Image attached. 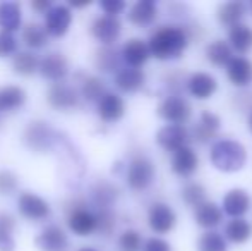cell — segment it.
<instances>
[{
    "instance_id": "7c38bea8",
    "label": "cell",
    "mask_w": 252,
    "mask_h": 251,
    "mask_svg": "<svg viewBox=\"0 0 252 251\" xmlns=\"http://www.w3.org/2000/svg\"><path fill=\"white\" fill-rule=\"evenodd\" d=\"M34 245L40 251H67L69 239L60 225H48L34 238Z\"/></svg>"
},
{
    "instance_id": "9a60e30c",
    "label": "cell",
    "mask_w": 252,
    "mask_h": 251,
    "mask_svg": "<svg viewBox=\"0 0 252 251\" xmlns=\"http://www.w3.org/2000/svg\"><path fill=\"white\" fill-rule=\"evenodd\" d=\"M69 229L77 236H90L98 231V217L84 207H77L69 215Z\"/></svg>"
},
{
    "instance_id": "d6986e66",
    "label": "cell",
    "mask_w": 252,
    "mask_h": 251,
    "mask_svg": "<svg viewBox=\"0 0 252 251\" xmlns=\"http://www.w3.org/2000/svg\"><path fill=\"white\" fill-rule=\"evenodd\" d=\"M199 167V157L189 144L177 150L172 157V171L180 178H190Z\"/></svg>"
},
{
    "instance_id": "603a6c76",
    "label": "cell",
    "mask_w": 252,
    "mask_h": 251,
    "mask_svg": "<svg viewBox=\"0 0 252 251\" xmlns=\"http://www.w3.org/2000/svg\"><path fill=\"white\" fill-rule=\"evenodd\" d=\"M158 17V5L153 0H139L129 10V21L136 26H150Z\"/></svg>"
},
{
    "instance_id": "60d3db41",
    "label": "cell",
    "mask_w": 252,
    "mask_h": 251,
    "mask_svg": "<svg viewBox=\"0 0 252 251\" xmlns=\"http://www.w3.org/2000/svg\"><path fill=\"white\" fill-rule=\"evenodd\" d=\"M17 50V40L14 33L0 31V57H10Z\"/></svg>"
},
{
    "instance_id": "74e56055",
    "label": "cell",
    "mask_w": 252,
    "mask_h": 251,
    "mask_svg": "<svg viewBox=\"0 0 252 251\" xmlns=\"http://www.w3.org/2000/svg\"><path fill=\"white\" fill-rule=\"evenodd\" d=\"M143 238L134 229H127L120 234L119 238V248L120 251H143Z\"/></svg>"
},
{
    "instance_id": "cb8c5ba5",
    "label": "cell",
    "mask_w": 252,
    "mask_h": 251,
    "mask_svg": "<svg viewBox=\"0 0 252 251\" xmlns=\"http://www.w3.org/2000/svg\"><path fill=\"white\" fill-rule=\"evenodd\" d=\"M247 14V5L240 0H230V2H225L218 7V12H216V17H218L220 24L226 28H233L235 24H240L244 19V16Z\"/></svg>"
},
{
    "instance_id": "5bb4252c",
    "label": "cell",
    "mask_w": 252,
    "mask_h": 251,
    "mask_svg": "<svg viewBox=\"0 0 252 251\" xmlns=\"http://www.w3.org/2000/svg\"><path fill=\"white\" fill-rule=\"evenodd\" d=\"M251 196L246 189L242 188H235L230 189L228 193L223 196V212L226 215H230L232 218H244V215L251 210Z\"/></svg>"
},
{
    "instance_id": "ba28073f",
    "label": "cell",
    "mask_w": 252,
    "mask_h": 251,
    "mask_svg": "<svg viewBox=\"0 0 252 251\" xmlns=\"http://www.w3.org/2000/svg\"><path fill=\"white\" fill-rule=\"evenodd\" d=\"M189 140H190V134L187 131V127L180 124H166L159 127L158 133H156V143H158V146H161L165 151H172V153H175L180 148L187 146Z\"/></svg>"
},
{
    "instance_id": "3957f363",
    "label": "cell",
    "mask_w": 252,
    "mask_h": 251,
    "mask_svg": "<svg viewBox=\"0 0 252 251\" xmlns=\"http://www.w3.org/2000/svg\"><path fill=\"white\" fill-rule=\"evenodd\" d=\"M155 165L144 155H136L127 167V184L132 191H146L155 181Z\"/></svg>"
},
{
    "instance_id": "9c48e42d",
    "label": "cell",
    "mask_w": 252,
    "mask_h": 251,
    "mask_svg": "<svg viewBox=\"0 0 252 251\" xmlns=\"http://www.w3.org/2000/svg\"><path fill=\"white\" fill-rule=\"evenodd\" d=\"M70 24H72V10L69 5H53L47 14H45V30L53 38H60L67 35Z\"/></svg>"
},
{
    "instance_id": "4dcf8cb0",
    "label": "cell",
    "mask_w": 252,
    "mask_h": 251,
    "mask_svg": "<svg viewBox=\"0 0 252 251\" xmlns=\"http://www.w3.org/2000/svg\"><path fill=\"white\" fill-rule=\"evenodd\" d=\"M40 62L33 52H19L12 59V69L19 76H33L40 71Z\"/></svg>"
},
{
    "instance_id": "d590c367",
    "label": "cell",
    "mask_w": 252,
    "mask_h": 251,
    "mask_svg": "<svg viewBox=\"0 0 252 251\" xmlns=\"http://www.w3.org/2000/svg\"><path fill=\"white\" fill-rule=\"evenodd\" d=\"M83 97L90 102H100L105 97L106 90H105V83L96 76H90L84 79L83 83V90H81Z\"/></svg>"
},
{
    "instance_id": "f1b7e54d",
    "label": "cell",
    "mask_w": 252,
    "mask_h": 251,
    "mask_svg": "<svg viewBox=\"0 0 252 251\" xmlns=\"http://www.w3.org/2000/svg\"><path fill=\"white\" fill-rule=\"evenodd\" d=\"M225 238L226 241L233 245H244L252 238V225L246 218H232L225 225Z\"/></svg>"
},
{
    "instance_id": "7402d4cb",
    "label": "cell",
    "mask_w": 252,
    "mask_h": 251,
    "mask_svg": "<svg viewBox=\"0 0 252 251\" xmlns=\"http://www.w3.org/2000/svg\"><path fill=\"white\" fill-rule=\"evenodd\" d=\"M146 83V74L136 67H122L115 74V86L124 93H136Z\"/></svg>"
},
{
    "instance_id": "30bf717a",
    "label": "cell",
    "mask_w": 252,
    "mask_h": 251,
    "mask_svg": "<svg viewBox=\"0 0 252 251\" xmlns=\"http://www.w3.org/2000/svg\"><path fill=\"white\" fill-rule=\"evenodd\" d=\"M91 33L103 47H112L122 33V23L117 17L100 16L91 24Z\"/></svg>"
},
{
    "instance_id": "836d02e7",
    "label": "cell",
    "mask_w": 252,
    "mask_h": 251,
    "mask_svg": "<svg viewBox=\"0 0 252 251\" xmlns=\"http://www.w3.org/2000/svg\"><path fill=\"white\" fill-rule=\"evenodd\" d=\"M197 251H228L226 238L218 231H206L197 239Z\"/></svg>"
},
{
    "instance_id": "2e32d148",
    "label": "cell",
    "mask_w": 252,
    "mask_h": 251,
    "mask_svg": "<svg viewBox=\"0 0 252 251\" xmlns=\"http://www.w3.org/2000/svg\"><path fill=\"white\" fill-rule=\"evenodd\" d=\"M126 114V102L120 95L106 91L105 97L98 102V115L103 122H119Z\"/></svg>"
},
{
    "instance_id": "ab89813d",
    "label": "cell",
    "mask_w": 252,
    "mask_h": 251,
    "mask_svg": "<svg viewBox=\"0 0 252 251\" xmlns=\"http://www.w3.org/2000/svg\"><path fill=\"white\" fill-rule=\"evenodd\" d=\"M19 186V179L12 171H0V194H12Z\"/></svg>"
},
{
    "instance_id": "5b68a950",
    "label": "cell",
    "mask_w": 252,
    "mask_h": 251,
    "mask_svg": "<svg viewBox=\"0 0 252 251\" xmlns=\"http://www.w3.org/2000/svg\"><path fill=\"white\" fill-rule=\"evenodd\" d=\"M177 224V214L168 203L156 201L148 210V225L156 234H168Z\"/></svg>"
},
{
    "instance_id": "ffe728a7",
    "label": "cell",
    "mask_w": 252,
    "mask_h": 251,
    "mask_svg": "<svg viewBox=\"0 0 252 251\" xmlns=\"http://www.w3.org/2000/svg\"><path fill=\"white\" fill-rule=\"evenodd\" d=\"M226 76L230 83L237 88H246L252 83V61L242 55H237L226 66Z\"/></svg>"
},
{
    "instance_id": "c3c4849f",
    "label": "cell",
    "mask_w": 252,
    "mask_h": 251,
    "mask_svg": "<svg viewBox=\"0 0 252 251\" xmlns=\"http://www.w3.org/2000/svg\"><path fill=\"white\" fill-rule=\"evenodd\" d=\"M249 7H251V10H252V0H251V3H249Z\"/></svg>"
},
{
    "instance_id": "1f68e13d",
    "label": "cell",
    "mask_w": 252,
    "mask_h": 251,
    "mask_svg": "<svg viewBox=\"0 0 252 251\" xmlns=\"http://www.w3.org/2000/svg\"><path fill=\"white\" fill-rule=\"evenodd\" d=\"M16 218L7 212H0V251H14L16 248Z\"/></svg>"
},
{
    "instance_id": "b9f144b4",
    "label": "cell",
    "mask_w": 252,
    "mask_h": 251,
    "mask_svg": "<svg viewBox=\"0 0 252 251\" xmlns=\"http://www.w3.org/2000/svg\"><path fill=\"white\" fill-rule=\"evenodd\" d=\"M199 126H202L204 129H208L209 133L216 134L221 126V119H220L218 114L211 110H202L201 112V117H199Z\"/></svg>"
},
{
    "instance_id": "ee69618b",
    "label": "cell",
    "mask_w": 252,
    "mask_h": 251,
    "mask_svg": "<svg viewBox=\"0 0 252 251\" xmlns=\"http://www.w3.org/2000/svg\"><path fill=\"white\" fill-rule=\"evenodd\" d=\"M143 251H172L168 241L161 238H150L143 246Z\"/></svg>"
},
{
    "instance_id": "e0dca14e",
    "label": "cell",
    "mask_w": 252,
    "mask_h": 251,
    "mask_svg": "<svg viewBox=\"0 0 252 251\" xmlns=\"http://www.w3.org/2000/svg\"><path fill=\"white\" fill-rule=\"evenodd\" d=\"M40 74L48 81L60 83L69 74V62L59 52H52L40 62Z\"/></svg>"
},
{
    "instance_id": "ac0fdd59",
    "label": "cell",
    "mask_w": 252,
    "mask_h": 251,
    "mask_svg": "<svg viewBox=\"0 0 252 251\" xmlns=\"http://www.w3.org/2000/svg\"><path fill=\"white\" fill-rule=\"evenodd\" d=\"M150 57V45H148V41L141 40V38H130L122 47V61L127 64V67L141 69Z\"/></svg>"
},
{
    "instance_id": "bcb514c9",
    "label": "cell",
    "mask_w": 252,
    "mask_h": 251,
    "mask_svg": "<svg viewBox=\"0 0 252 251\" xmlns=\"http://www.w3.org/2000/svg\"><path fill=\"white\" fill-rule=\"evenodd\" d=\"M77 251H98V250H94V248H91V246H83V248H79Z\"/></svg>"
},
{
    "instance_id": "7a4b0ae2",
    "label": "cell",
    "mask_w": 252,
    "mask_h": 251,
    "mask_svg": "<svg viewBox=\"0 0 252 251\" xmlns=\"http://www.w3.org/2000/svg\"><path fill=\"white\" fill-rule=\"evenodd\" d=\"M209 160L213 167L226 174L239 172L247 162V150L240 141L235 140H218L213 143L209 150Z\"/></svg>"
},
{
    "instance_id": "4316f807",
    "label": "cell",
    "mask_w": 252,
    "mask_h": 251,
    "mask_svg": "<svg viewBox=\"0 0 252 251\" xmlns=\"http://www.w3.org/2000/svg\"><path fill=\"white\" fill-rule=\"evenodd\" d=\"M26 102V91L21 86L10 84V86L0 88V114L12 112L21 108Z\"/></svg>"
},
{
    "instance_id": "83f0119b",
    "label": "cell",
    "mask_w": 252,
    "mask_h": 251,
    "mask_svg": "<svg viewBox=\"0 0 252 251\" xmlns=\"http://www.w3.org/2000/svg\"><path fill=\"white\" fill-rule=\"evenodd\" d=\"M233 57V48L225 40H215L206 47V59L216 67H226Z\"/></svg>"
},
{
    "instance_id": "8fae6325",
    "label": "cell",
    "mask_w": 252,
    "mask_h": 251,
    "mask_svg": "<svg viewBox=\"0 0 252 251\" xmlns=\"http://www.w3.org/2000/svg\"><path fill=\"white\" fill-rule=\"evenodd\" d=\"M187 91L190 93V97H194L196 100H208L218 90V81L215 76H211L209 72H192L186 81Z\"/></svg>"
},
{
    "instance_id": "f546056e",
    "label": "cell",
    "mask_w": 252,
    "mask_h": 251,
    "mask_svg": "<svg viewBox=\"0 0 252 251\" xmlns=\"http://www.w3.org/2000/svg\"><path fill=\"white\" fill-rule=\"evenodd\" d=\"M120 55L122 52H117L113 47H101L94 55V64L103 72H119L120 67Z\"/></svg>"
},
{
    "instance_id": "e575fe53",
    "label": "cell",
    "mask_w": 252,
    "mask_h": 251,
    "mask_svg": "<svg viewBox=\"0 0 252 251\" xmlns=\"http://www.w3.org/2000/svg\"><path fill=\"white\" fill-rule=\"evenodd\" d=\"M180 196H182V200L186 205L197 208L201 203L206 201V189L201 182H187V184L182 188Z\"/></svg>"
},
{
    "instance_id": "8992f818",
    "label": "cell",
    "mask_w": 252,
    "mask_h": 251,
    "mask_svg": "<svg viewBox=\"0 0 252 251\" xmlns=\"http://www.w3.org/2000/svg\"><path fill=\"white\" fill-rule=\"evenodd\" d=\"M47 102L57 110H72L79 105V93L69 83H52L47 91Z\"/></svg>"
},
{
    "instance_id": "7dc6e473",
    "label": "cell",
    "mask_w": 252,
    "mask_h": 251,
    "mask_svg": "<svg viewBox=\"0 0 252 251\" xmlns=\"http://www.w3.org/2000/svg\"><path fill=\"white\" fill-rule=\"evenodd\" d=\"M247 126H249V131L252 133V112L249 114V119H247Z\"/></svg>"
},
{
    "instance_id": "277c9868",
    "label": "cell",
    "mask_w": 252,
    "mask_h": 251,
    "mask_svg": "<svg viewBox=\"0 0 252 251\" xmlns=\"http://www.w3.org/2000/svg\"><path fill=\"white\" fill-rule=\"evenodd\" d=\"M158 115L166 121L168 124H180L184 126L190 119L192 108L190 104L179 93L168 95L166 98H163L158 105Z\"/></svg>"
},
{
    "instance_id": "f35d334b",
    "label": "cell",
    "mask_w": 252,
    "mask_h": 251,
    "mask_svg": "<svg viewBox=\"0 0 252 251\" xmlns=\"http://www.w3.org/2000/svg\"><path fill=\"white\" fill-rule=\"evenodd\" d=\"M98 217V231L103 232L105 236H110L115 229V215L110 208H100L96 212Z\"/></svg>"
},
{
    "instance_id": "d4e9b609",
    "label": "cell",
    "mask_w": 252,
    "mask_h": 251,
    "mask_svg": "<svg viewBox=\"0 0 252 251\" xmlns=\"http://www.w3.org/2000/svg\"><path fill=\"white\" fill-rule=\"evenodd\" d=\"M228 43L237 54H247L252 50V28L246 23L235 24L228 30Z\"/></svg>"
},
{
    "instance_id": "52a82bcc",
    "label": "cell",
    "mask_w": 252,
    "mask_h": 251,
    "mask_svg": "<svg viewBox=\"0 0 252 251\" xmlns=\"http://www.w3.org/2000/svg\"><path fill=\"white\" fill-rule=\"evenodd\" d=\"M17 210L28 220H45L50 217V205L38 194L24 191L17 198Z\"/></svg>"
},
{
    "instance_id": "44dd1931",
    "label": "cell",
    "mask_w": 252,
    "mask_h": 251,
    "mask_svg": "<svg viewBox=\"0 0 252 251\" xmlns=\"http://www.w3.org/2000/svg\"><path fill=\"white\" fill-rule=\"evenodd\" d=\"M194 220L199 227L206 231H213L218 227L223 220V208L218 207L215 201H208L201 203L197 208H194Z\"/></svg>"
},
{
    "instance_id": "484cf974",
    "label": "cell",
    "mask_w": 252,
    "mask_h": 251,
    "mask_svg": "<svg viewBox=\"0 0 252 251\" xmlns=\"http://www.w3.org/2000/svg\"><path fill=\"white\" fill-rule=\"evenodd\" d=\"M23 12L17 2H0V31L14 33L21 28Z\"/></svg>"
},
{
    "instance_id": "4fadbf2b",
    "label": "cell",
    "mask_w": 252,
    "mask_h": 251,
    "mask_svg": "<svg viewBox=\"0 0 252 251\" xmlns=\"http://www.w3.org/2000/svg\"><path fill=\"white\" fill-rule=\"evenodd\" d=\"M24 143L34 151H45L52 146L53 141V133L45 122L41 121H34L26 127L23 134Z\"/></svg>"
},
{
    "instance_id": "7bdbcfd3",
    "label": "cell",
    "mask_w": 252,
    "mask_h": 251,
    "mask_svg": "<svg viewBox=\"0 0 252 251\" xmlns=\"http://www.w3.org/2000/svg\"><path fill=\"white\" fill-rule=\"evenodd\" d=\"M127 3L124 0H101L100 2V7L101 10L105 12V16H112V17H117L124 9H126Z\"/></svg>"
},
{
    "instance_id": "8d00e7d4",
    "label": "cell",
    "mask_w": 252,
    "mask_h": 251,
    "mask_svg": "<svg viewBox=\"0 0 252 251\" xmlns=\"http://www.w3.org/2000/svg\"><path fill=\"white\" fill-rule=\"evenodd\" d=\"M93 198H94V203L100 208H110V205H112L117 198V189L113 188L112 184L101 182V184L93 188Z\"/></svg>"
},
{
    "instance_id": "d6a6232c",
    "label": "cell",
    "mask_w": 252,
    "mask_h": 251,
    "mask_svg": "<svg viewBox=\"0 0 252 251\" xmlns=\"http://www.w3.org/2000/svg\"><path fill=\"white\" fill-rule=\"evenodd\" d=\"M48 31L45 30L41 24L38 23H28L24 24V30H23V41L28 45L30 48H43L45 45L48 43Z\"/></svg>"
},
{
    "instance_id": "f6af8a7d",
    "label": "cell",
    "mask_w": 252,
    "mask_h": 251,
    "mask_svg": "<svg viewBox=\"0 0 252 251\" xmlns=\"http://www.w3.org/2000/svg\"><path fill=\"white\" fill-rule=\"evenodd\" d=\"M52 7H53L52 2H47V0H33V2H31V9L36 10V12H45V14H47Z\"/></svg>"
},
{
    "instance_id": "6da1fadb",
    "label": "cell",
    "mask_w": 252,
    "mask_h": 251,
    "mask_svg": "<svg viewBox=\"0 0 252 251\" xmlns=\"http://www.w3.org/2000/svg\"><path fill=\"white\" fill-rule=\"evenodd\" d=\"M190 41L189 28L177 26V24H165L153 31L148 45H150L151 57L158 61H175L182 57L187 45Z\"/></svg>"
}]
</instances>
